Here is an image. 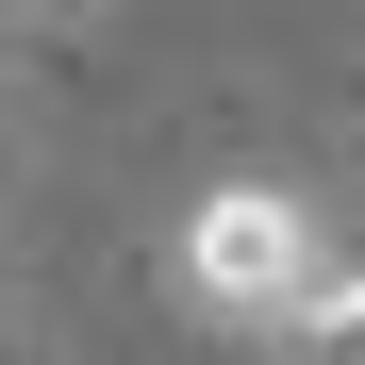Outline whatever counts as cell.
Returning a JSON list of instances; mask_svg holds the SVG:
<instances>
[{"instance_id":"6da1fadb","label":"cell","mask_w":365,"mask_h":365,"mask_svg":"<svg viewBox=\"0 0 365 365\" xmlns=\"http://www.w3.org/2000/svg\"><path fill=\"white\" fill-rule=\"evenodd\" d=\"M316 282H332V216L299 200V182H200V216H182V299H200L216 332L266 349Z\"/></svg>"},{"instance_id":"7a4b0ae2","label":"cell","mask_w":365,"mask_h":365,"mask_svg":"<svg viewBox=\"0 0 365 365\" xmlns=\"http://www.w3.org/2000/svg\"><path fill=\"white\" fill-rule=\"evenodd\" d=\"M266 365H365V266H349V250H332V282L266 332Z\"/></svg>"}]
</instances>
